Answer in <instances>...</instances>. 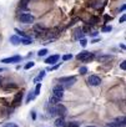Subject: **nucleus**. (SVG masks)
Returning <instances> with one entry per match:
<instances>
[{
  "label": "nucleus",
  "instance_id": "1",
  "mask_svg": "<svg viewBox=\"0 0 126 127\" xmlns=\"http://www.w3.org/2000/svg\"><path fill=\"white\" fill-rule=\"evenodd\" d=\"M59 82H60V84H64V85H65V86H68V87H70V86H73V85L76 82V77H75V76L60 77V79H59Z\"/></svg>",
  "mask_w": 126,
  "mask_h": 127
},
{
  "label": "nucleus",
  "instance_id": "2",
  "mask_svg": "<svg viewBox=\"0 0 126 127\" xmlns=\"http://www.w3.org/2000/svg\"><path fill=\"white\" fill-rule=\"evenodd\" d=\"M19 20L21 23H24V24H30V23H33L35 20V18L31 14H29V13H23V14L19 15Z\"/></svg>",
  "mask_w": 126,
  "mask_h": 127
},
{
  "label": "nucleus",
  "instance_id": "3",
  "mask_svg": "<svg viewBox=\"0 0 126 127\" xmlns=\"http://www.w3.org/2000/svg\"><path fill=\"white\" fill-rule=\"evenodd\" d=\"M52 96L61 100L62 97H64V87H62L61 85H57L52 89Z\"/></svg>",
  "mask_w": 126,
  "mask_h": 127
},
{
  "label": "nucleus",
  "instance_id": "4",
  "mask_svg": "<svg viewBox=\"0 0 126 127\" xmlns=\"http://www.w3.org/2000/svg\"><path fill=\"white\" fill-rule=\"evenodd\" d=\"M92 57H94V55H92L91 52H89V51H83V52H80V54L76 56V59H78V60L84 61V62H86V61L91 60Z\"/></svg>",
  "mask_w": 126,
  "mask_h": 127
},
{
  "label": "nucleus",
  "instance_id": "5",
  "mask_svg": "<svg viewBox=\"0 0 126 127\" xmlns=\"http://www.w3.org/2000/svg\"><path fill=\"white\" fill-rule=\"evenodd\" d=\"M87 82H89V85H91V86H99V85L101 84V79H100L99 76H96V75H91V76L87 79Z\"/></svg>",
  "mask_w": 126,
  "mask_h": 127
},
{
  "label": "nucleus",
  "instance_id": "6",
  "mask_svg": "<svg viewBox=\"0 0 126 127\" xmlns=\"http://www.w3.org/2000/svg\"><path fill=\"white\" fill-rule=\"evenodd\" d=\"M55 111H56V115H59L60 117H64L65 115H66V108H65V106H62V105H60V103H57L56 106H55Z\"/></svg>",
  "mask_w": 126,
  "mask_h": 127
},
{
  "label": "nucleus",
  "instance_id": "7",
  "mask_svg": "<svg viewBox=\"0 0 126 127\" xmlns=\"http://www.w3.org/2000/svg\"><path fill=\"white\" fill-rule=\"evenodd\" d=\"M20 60H21V57H20L19 55H16V56H13V57L3 59L1 62H3V64H15V62H19Z\"/></svg>",
  "mask_w": 126,
  "mask_h": 127
},
{
  "label": "nucleus",
  "instance_id": "8",
  "mask_svg": "<svg viewBox=\"0 0 126 127\" xmlns=\"http://www.w3.org/2000/svg\"><path fill=\"white\" fill-rule=\"evenodd\" d=\"M109 127H125V117L117 118L116 122H111L109 125Z\"/></svg>",
  "mask_w": 126,
  "mask_h": 127
},
{
  "label": "nucleus",
  "instance_id": "9",
  "mask_svg": "<svg viewBox=\"0 0 126 127\" xmlns=\"http://www.w3.org/2000/svg\"><path fill=\"white\" fill-rule=\"evenodd\" d=\"M21 100H23V94L21 92L20 94H16L15 97H14V100H13V102H11V105L13 106H18V105H20Z\"/></svg>",
  "mask_w": 126,
  "mask_h": 127
},
{
  "label": "nucleus",
  "instance_id": "10",
  "mask_svg": "<svg viewBox=\"0 0 126 127\" xmlns=\"http://www.w3.org/2000/svg\"><path fill=\"white\" fill-rule=\"evenodd\" d=\"M59 59H60L59 55H52V56L47 57V59L45 60V62H46V64H50V65H52V64H56V62H57Z\"/></svg>",
  "mask_w": 126,
  "mask_h": 127
},
{
  "label": "nucleus",
  "instance_id": "11",
  "mask_svg": "<svg viewBox=\"0 0 126 127\" xmlns=\"http://www.w3.org/2000/svg\"><path fill=\"white\" fill-rule=\"evenodd\" d=\"M112 59H114L112 55H101V56L97 57V60H99L100 62H107V61H110V60H112Z\"/></svg>",
  "mask_w": 126,
  "mask_h": 127
},
{
  "label": "nucleus",
  "instance_id": "12",
  "mask_svg": "<svg viewBox=\"0 0 126 127\" xmlns=\"http://www.w3.org/2000/svg\"><path fill=\"white\" fill-rule=\"evenodd\" d=\"M84 36H85V34H84L83 29H76L75 30V39L76 40H81V39H84Z\"/></svg>",
  "mask_w": 126,
  "mask_h": 127
},
{
  "label": "nucleus",
  "instance_id": "13",
  "mask_svg": "<svg viewBox=\"0 0 126 127\" xmlns=\"http://www.w3.org/2000/svg\"><path fill=\"white\" fill-rule=\"evenodd\" d=\"M34 30H35V32H36V34H39V35H40V34H45V32H46V29H45V28H42L41 25H35V26H34Z\"/></svg>",
  "mask_w": 126,
  "mask_h": 127
},
{
  "label": "nucleus",
  "instance_id": "14",
  "mask_svg": "<svg viewBox=\"0 0 126 127\" xmlns=\"http://www.w3.org/2000/svg\"><path fill=\"white\" fill-rule=\"evenodd\" d=\"M55 126H56V127H64V126H65L64 117H59V118L55 121Z\"/></svg>",
  "mask_w": 126,
  "mask_h": 127
},
{
  "label": "nucleus",
  "instance_id": "15",
  "mask_svg": "<svg viewBox=\"0 0 126 127\" xmlns=\"http://www.w3.org/2000/svg\"><path fill=\"white\" fill-rule=\"evenodd\" d=\"M30 3V0H20V3H19V6L21 8V9H24V10H26L28 9V4Z\"/></svg>",
  "mask_w": 126,
  "mask_h": 127
},
{
  "label": "nucleus",
  "instance_id": "16",
  "mask_svg": "<svg viewBox=\"0 0 126 127\" xmlns=\"http://www.w3.org/2000/svg\"><path fill=\"white\" fill-rule=\"evenodd\" d=\"M44 77H45V71H41V72H40V74H39V75H38L35 79H34V82H36V84H38V82H40V81H41Z\"/></svg>",
  "mask_w": 126,
  "mask_h": 127
},
{
  "label": "nucleus",
  "instance_id": "17",
  "mask_svg": "<svg viewBox=\"0 0 126 127\" xmlns=\"http://www.w3.org/2000/svg\"><path fill=\"white\" fill-rule=\"evenodd\" d=\"M49 103H50L51 106H56L57 103H60V100H59V98H56V97H54V96H51V97H50V100H49Z\"/></svg>",
  "mask_w": 126,
  "mask_h": 127
},
{
  "label": "nucleus",
  "instance_id": "18",
  "mask_svg": "<svg viewBox=\"0 0 126 127\" xmlns=\"http://www.w3.org/2000/svg\"><path fill=\"white\" fill-rule=\"evenodd\" d=\"M10 41L13 42V45H19L20 44V37H18L16 35H13L10 37Z\"/></svg>",
  "mask_w": 126,
  "mask_h": 127
},
{
  "label": "nucleus",
  "instance_id": "19",
  "mask_svg": "<svg viewBox=\"0 0 126 127\" xmlns=\"http://www.w3.org/2000/svg\"><path fill=\"white\" fill-rule=\"evenodd\" d=\"M80 125L78 123V122H74V121H71V122H68V123H65V126L64 127H79Z\"/></svg>",
  "mask_w": 126,
  "mask_h": 127
},
{
  "label": "nucleus",
  "instance_id": "20",
  "mask_svg": "<svg viewBox=\"0 0 126 127\" xmlns=\"http://www.w3.org/2000/svg\"><path fill=\"white\" fill-rule=\"evenodd\" d=\"M20 44H23V45H30L31 44V39H23V37H20Z\"/></svg>",
  "mask_w": 126,
  "mask_h": 127
},
{
  "label": "nucleus",
  "instance_id": "21",
  "mask_svg": "<svg viewBox=\"0 0 126 127\" xmlns=\"http://www.w3.org/2000/svg\"><path fill=\"white\" fill-rule=\"evenodd\" d=\"M15 31H16V32H18V34H19V35H20L23 39H30V37H29V36H28V35H26L24 31H20L19 29H15Z\"/></svg>",
  "mask_w": 126,
  "mask_h": 127
},
{
  "label": "nucleus",
  "instance_id": "22",
  "mask_svg": "<svg viewBox=\"0 0 126 127\" xmlns=\"http://www.w3.org/2000/svg\"><path fill=\"white\" fill-rule=\"evenodd\" d=\"M40 90H41V84H36V87H35V91H34V95L35 96H38L39 94H40Z\"/></svg>",
  "mask_w": 126,
  "mask_h": 127
},
{
  "label": "nucleus",
  "instance_id": "23",
  "mask_svg": "<svg viewBox=\"0 0 126 127\" xmlns=\"http://www.w3.org/2000/svg\"><path fill=\"white\" fill-rule=\"evenodd\" d=\"M35 95H34V91H30V94L28 95V98H26V102H30L31 100H34Z\"/></svg>",
  "mask_w": 126,
  "mask_h": 127
},
{
  "label": "nucleus",
  "instance_id": "24",
  "mask_svg": "<svg viewBox=\"0 0 126 127\" xmlns=\"http://www.w3.org/2000/svg\"><path fill=\"white\" fill-rule=\"evenodd\" d=\"M71 59H73V55L71 54H66V55L62 56V60H64V61H68V60H71Z\"/></svg>",
  "mask_w": 126,
  "mask_h": 127
},
{
  "label": "nucleus",
  "instance_id": "25",
  "mask_svg": "<svg viewBox=\"0 0 126 127\" xmlns=\"http://www.w3.org/2000/svg\"><path fill=\"white\" fill-rule=\"evenodd\" d=\"M46 54H47V50H46V49H42V50H40V51L38 52V55H39V57H40V56H45Z\"/></svg>",
  "mask_w": 126,
  "mask_h": 127
},
{
  "label": "nucleus",
  "instance_id": "26",
  "mask_svg": "<svg viewBox=\"0 0 126 127\" xmlns=\"http://www.w3.org/2000/svg\"><path fill=\"white\" fill-rule=\"evenodd\" d=\"M34 65H35V64H34L33 61H30V62H28V64H26V65H25V69H26V70H29V69H31V67H34Z\"/></svg>",
  "mask_w": 126,
  "mask_h": 127
},
{
  "label": "nucleus",
  "instance_id": "27",
  "mask_svg": "<svg viewBox=\"0 0 126 127\" xmlns=\"http://www.w3.org/2000/svg\"><path fill=\"white\" fill-rule=\"evenodd\" d=\"M86 72H87V69H86L85 66H83V67H80V69H79V74L84 75V74H86Z\"/></svg>",
  "mask_w": 126,
  "mask_h": 127
},
{
  "label": "nucleus",
  "instance_id": "28",
  "mask_svg": "<svg viewBox=\"0 0 126 127\" xmlns=\"http://www.w3.org/2000/svg\"><path fill=\"white\" fill-rule=\"evenodd\" d=\"M3 127H19L16 123H13V122H10V123H5Z\"/></svg>",
  "mask_w": 126,
  "mask_h": 127
},
{
  "label": "nucleus",
  "instance_id": "29",
  "mask_svg": "<svg viewBox=\"0 0 126 127\" xmlns=\"http://www.w3.org/2000/svg\"><path fill=\"white\" fill-rule=\"evenodd\" d=\"M61 65V64H56L55 66H52V67H47V71H54V70H56V69H59V66Z\"/></svg>",
  "mask_w": 126,
  "mask_h": 127
},
{
  "label": "nucleus",
  "instance_id": "30",
  "mask_svg": "<svg viewBox=\"0 0 126 127\" xmlns=\"http://www.w3.org/2000/svg\"><path fill=\"white\" fill-rule=\"evenodd\" d=\"M112 30V26H104L102 28V31L104 32H109V31H111Z\"/></svg>",
  "mask_w": 126,
  "mask_h": 127
},
{
  "label": "nucleus",
  "instance_id": "31",
  "mask_svg": "<svg viewBox=\"0 0 126 127\" xmlns=\"http://www.w3.org/2000/svg\"><path fill=\"white\" fill-rule=\"evenodd\" d=\"M80 45H81L83 47H85V46L87 45V41H86L85 39H81V40H80Z\"/></svg>",
  "mask_w": 126,
  "mask_h": 127
},
{
  "label": "nucleus",
  "instance_id": "32",
  "mask_svg": "<svg viewBox=\"0 0 126 127\" xmlns=\"http://www.w3.org/2000/svg\"><path fill=\"white\" fill-rule=\"evenodd\" d=\"M120 67H121V70H126V61H122V62H121Z\"/></svg>",
  "mask_w": 126,
  "mask_h": 127
},
{
  "label": "nucleus",
  "instance_id": "33",
  "mask_svg": "<svg viewBox=\"0 0 126 127\" xmlns=\"http://www.w3.org/2000/svg\"><path fill=\"white\" fill-rule=\"evenodd\" d=\"M125 19H126V16H125V15H122V16L120 18V23H125Z\"/></svg>",
  "mask_w": 126,
  "mask_h": 127
},
{
  "label": "nucleus",
  "instance_id": "34",
  "mask_svg": "<svg viewBox=\"0 0 126 127\" xmlns=\"http://www.w3.org/2000/svg\"><path fill=\"white\" fill-rule=\"evenodd\" d=\"M31 117H33V120H35V118H36V112H35V111H33V112H31Z\"/></svg>",
  "mask_w": 126,
  "mask_h": 127
},
{
  "label": "nucleus",
  "instance_id": "35",
  "mask_svg": "<svg viewBox=\"0 0 126 127\" xmlns=\"http://www.w3.org/2000/svg\"><path fill=\"white\" fill-rule=\"evenodd\" d=\"M3 71H4V69H3V67H0V72H3Z\"/></svg>",
  "mask_w": 126,
  "mask_h": 127
},
{
  "label": "nucleus",
  "instance_id": "36",
  "mask_svg": "<svg viewBox=\"0 0 126 127\" xmlns=\"http://www.w3.org/2000/svg\"><path fill=\"white\" fill-rule=\"evenodd\" d=\"M86 127H94V126H86Z\"/></svg>",
  "mask_w": 126,
  "mask_h": 127
},
{
  "label": "nucleus",
  "instance_id": "37",
  "mask_svg": "<svg viewBox=\"0 0 126 127\" xmlns=\"http://www.w3.org/2000/svg\"><path fill=\"white\" fill-rule=\"evenodd\" d=\"M0 82H1V77H0Z\"/></svg>",
  "mask_w": 126,
  "mask_h": 127
},
{
  "label": "nucleus",
  "instance_id": "38",
  "mask_svg": "<svg viewBox=\"0 0 126 127\" xmlns=\"http://www.w3.org/2000/svg\"><path fill=\"white\" fill-rule=\"evenodd\" d=\"M106 127H109V126H106Z\"/></svg>",
  "mask_w": 126,
  "mask_h": 127
}]
</instances>
